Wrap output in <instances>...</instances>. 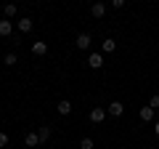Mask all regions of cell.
I'll use <instances>...</instances> for the list:
<instances>
[{
    "label": "cell",
    "instance_id": "cell-14",
    "mask_svg": "<svg viewBox=\"0 0 159 149\" xmlns=\"http://www.w3.org/2000/svg\"><path fill=\"white\" fill-rule=\"evenodd\" d=\"M80 149H96V147H93V138H90V136H85L82 141H80Z\"/></svg>",
    "mask_w": 159,
    "mask_h": 149
},
{
    "label": "cell",
    "instance_id": "cell-15",
    "mask_svg": "<svg viewBox=\"0 0 159 149\" xmlns=\"http://www.w3.org/2000/svg\"><path fill=\"white\" fill-rule=\"evenodd\" d=\"M11 16H16V6L8 3V6H6V19H11Z\"/></svg>",
    "mask_w": 159,
    "mask_h": 149
},
{
    "label": "cell",
    "instance_id": "cell-12",
    "mask_svg": "<svg viewBox=\"0 0 159 149\" xmlns=\"http://www.w3.org/2000/svg\"><path fill=\"white\" fill-rule=\"evenodd\" d=\"M24 141H27V147H37L40 138H37V133H27V136H24Z\"/></svg>",
    "mask_w": 159,
    "mask_h": 149
},
{
    "label": "cell",
    "instance_id": "cell-6",
    "mask_svg": "<svg viewBox=\"0 0 159 149\" xmlns=\"http://www.w3.org/2000/svg\"><path fill=\"white\" fill-rule=\"evenodd\" d=\"M32 53H34V56H45V53H48V43L37 40V43L32 46Z\"/></svg>",
    "mask_w": 159,
    "mask_h": 149
},
{
    "label": "cell",
    "instance_id": "cell-10",
    "mask_svg": "<svg viewBox=\"0 0 159 149\" xmlns=\"http://www.w3.org/2000/svg\"><path fill=\"white\" fill-rule=\"evenodd\" d=\"M56 109H58V115H69V112H72V104L64 99V101H58V107H56Z\"/></svg>",
    "mask_w": 159,
    "mask_h": 149
},
{
    "label": "cell",
    "instance_id": "cell-2",
    "mask_svg": "<svg viewBox=\"0 0 159 149\" xmlns=\"http://www.w3.org/2000/svg\"><path fill=\"white\" fill-rule=\"evenodd\" d=\"M106 112H109L111 117H119L122 112H125V104H122V101H111V104L106 107Z\"/></svg>",
    "mask_w": 159,
    "mask_h": 149
},
{
    "label": "cell",
    "instance_id": "cell-19",
    "mask_svg": "<svg viewBox=\"0 0 159 149\" xmlns=\"http://www.w3.org/2000/svg\"><path fill=\"white\" fill-rule=\"evenodd\" d=\"M0 147H8V133H0Z\"/></svg>",
    "mask_w": 159,
    "mask_h": 149
},
{
    "label": "cell",
    "instance_id": "cell-4",
    "mask_svg": "<svg viewBox=\"0 0 159 149\" xmlns=\"http://www.w3.org/2000/svg\"><path fill=\"white\" fill-rule=\"evenodd\" d=\"M103 117H106V109H103V107L90 109V123H103Z\"/></svg>",
    "mask_w": 159,
    "mask_h": 149
},
{
    "label": "cell",
    "instance_id": "cell-7",
    "mask_svg": "<svg viewBox=\"0 0 159 149\" xmlns=\"http://www.w3.org/2000/svg\"><path fill=\"white\" fill-rule=\"evenodd\" d=\"M11 32H13V24L8 22V19H3V22H0V37H8Z\"/></svg>",
    "mask_w": 159,
    "mask_h": 149
},
{
    "label": "cell",
    "instance_id": "cell-20",
    "mask_svg": "<svg viewBox=\"0 0 159 149\" xmlns=\"http://www.w3.org/2000/svg\"><path fill=\"white\" fill-rule=\"evenodd\" d=\"M154 133H157V136H159V120L154 123Z\"/></svg>",
    "mask_w": 159,
    "mask_h": 149
},
{
    "label": "cell",
    "instance_id": "cell-16",
    "mask_svg": "<svg viewBox=\"0 0 159 149\" xmlns=\"http://www.w3.org/2000/svg\"><path fill=\"white\" fill-rule=\"evenodd\" d=\"M148 107H151V109H157V107H159V93H154V96L148 99Z\"/></svg>",
    "mask_w": 159,
    "mask_h": 149
},
{
    "label": "cell",
    "instance_id": "cell-1",
    "mask_svg": "<svg viewBox=\"0 0 159 149\" xmlns=\"http://www.w3.org/2000/svg\"><path fill=\"white\" fill-rule=\"evenodd\" d=\"M90 43H93V40H90V35H88V32H80V35H77V40H74V46H77L80 51H88V48H90Z\"/></svg>",
    "mask_w": 159,
    "mask_h": 149
},
{
    "label": "cell",
    "instance_id": "cell-3",
    "mask_svg": "<svg viewBox=\"0 0 159 149\" xmlns=\"http://www.w3.org/2000/svg\"><path fill=\"white\" fill-rule=\"evenodd\" d=\"M88 67H90V69H101V67H103V56H101V53H90Z\"/></svg>",
    "mask_w": 159,
    "mask_h": 149
},
{
    "label": "cell",
    "instance_id": "cell-13",
    "mask_svg": "<svg viewBox=\"0 0 159 149\" xmlns=\"http://www.w3.org/2000/svg\"><path fill=\"white\" fill-rule=\"evenodd\" d=\"M37 138H40V141H48V138H51V128H40V131H37Z\"/></svg>",
    "mask_w": 159,
    "mask_h": 149
},
{
    "label": "cell",
    "instance_id": "cell-8",
    "mask_svg": "<svg viewBox=\"0 0 159 149\" xmlns=\"http://www.w3.org/2000/svg\"><path fill=\"white\" fill-rule=\"evenodd\" d=\"M16 27H19V32H24V35H27L29 29H32V19H27V16H24V19H19V22H16Z\"/></svg>",
    "mask_w": 159,
    "mask_h": 149
},
{
    "label": "cell",
    "instance_id": "cell-5",
    "mask_svg": "<svg viewBox=\"0 0 159 149\" xmlns=\"http://www.w3.org/2000/svg\"><path fill=\"white\" fill-rule=\"evenodd\" d=\"M103 13H106V6H103V3H93L90 6V16L93 19H101Z\"/></svg>",
    "mask_w": 159,
    "mask_h": 149
},
{
    "label": "cell",
    "instance_id": "cell-11",
    "mask_svg": "<svg viewBox=\"0 0 159 149\" xmlns=\"http://www.w3.org/2000/svg\"><path fill=\"white\" fill-rule=\"evenodd\" d=\"M141 120H143V123L154 120V109H151V107H143V109H141Z\"/></svg>",
    "mask_w": 159,
    "mask_h": 149
},
{
    "label": "cell",
    "instance_id": "cell-9",
    "mask_svg": "<svg viewBox=\"0 0 159 149\" xmlns=\"http://www.w3.org/2000/svg\"><path fill=\"white\" fill-rule=\"evenodd\" d=\"M101 51H103V53H114V51H117V43H114L111 37H106V40L101 43Z\"/></svg>",
    "mask_w": 159,
    "mask_h": 149
},
{
    "label": "cell",
    "instance_id": "cell-17",
    "mask_svg": "<svg viewBox=\"0 0 159 149\" xmlns=\"http://www.w3.org/2000/svg\"><path fill=\"white\" fill-rule=\"evenodd\" d=\"M6 64H16V53H6Z\"/></svg>",
    "mask_w": 159,
    "mask_h": 149
},
{
    "label": "cell",
    "instance_id": "cell-18",
    "mask_svg": "<svg viewBox=\"0 0 159 149\" xmlns=\"http://www.w3.org/2000/svg\"><path fill=\"white\" fill-rule=\"evenodd\" d=\"M111 8H125V0H111Z\"/></svg>",
    "mask_w": 159,
    "mask_h": 149
}]
</instances>
